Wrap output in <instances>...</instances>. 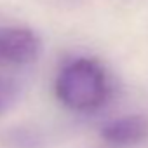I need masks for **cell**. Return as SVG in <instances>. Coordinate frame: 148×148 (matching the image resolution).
Masks as SVG:
<instances>
[{
  "instance_id": "1",
  "label": "cell",
  "mask_w": 148,
  "mask_h": 148,
  "mask_svg": "<svg viewBox=\"0 0 148 148\" xmlns=\"http://www.w3.org/2000/svg\"><path fill=\"white\" fill-rule=\"evenodd\" d=\"M54 92L59 103L71 112H96L110 98L108 75L96 59L75 58L59 70Z\"/></svg>"
},
{
  "instance_id": "2",
  "label": "cell",
  "mask_w": 148,
  "mask_h": 148,
  "mask_svg": "<svg viewBox=\"0 0 148 148\" xmlns=\"http://www.w3.org/2000/svg\"><path fill=\"white\" fill-rule=\"evenodd\" d=\"M42 52L40 37L25 26H0V64L26 66Z\"/></svg>"
},
{
  "instance_id": "3",
  "label": "cell",
  "mask_w": 148,
  "mask_h": 148,
  "mask_svg": "<svg viewBox=\"0 0 148 148\" xmlns=\"http://www.w3.org/2000/svg\"><path fill=\"white\" fill-rule=\"evenodd\" d=\"M101 138L112 146H132L148 138V119L145 115H124L110 120L101 129Z\"/></svg>"
},
{
  "instance_id": "4",
  "label": "cell",
  "mask_w": 148,
  "mask_h": 148,
  "mask_svg": "<svg viewBox=\"0 0 148 148\" xmlns=\"http://www.w3.org/2000/svg\"><path fill=\"white\" fill-rule=\"evenodd\" d=\"M12 96H14L12 86H11L9 82H5V80L0 79V112H2V110L9 105V101L12 99Z\"/></svg>"
}]
</instances>
